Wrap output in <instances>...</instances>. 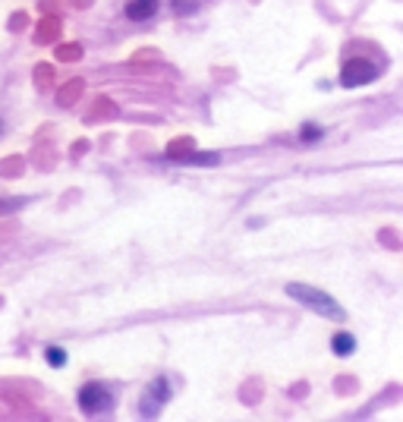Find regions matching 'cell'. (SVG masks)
I'll list each match as a JSON object with an SVG mask.
<instances>
[{"label":"cell","instance_id":"9","mask_svg":"<svg viewBox=\"0 0 403 422\" xmlns=\"http://www.w3.org/2000/svg\"><path fill=\"white\" fill-rule=\"evenodd\" d=\"M302 139H306V142H315V139H321V129L318 126H302Z\"/></svg>","mask_w":403,"mask_h":422},{"label":"cell","instance_id":"6","mask_svg":"<svg viewBox=\"0 0 403 422\" xmlns=\"http://www.w3.org/2000/svg\"><path fill=\"white\" fill-rule=\"evenodd\" d=\"M158 10V0H130L126 4V16L130 19H151Z\"/></svg>","mask_w":403,"mask_h":422},{"label":"cell","instance_id":"7","mask_svg":"<svg viewBox=\"0 0 403 422\" xmlns=\"http://www.w3.org/2000/svg\"><path fill=\"white\" fill-rule=\"evenodd\" d=\"M331 346H334V353H337V356H350V353L356 350V337L350 334V331H340V334H334Z\"/></svg>","mask_w":403,"mask_h":422},{"label":"cell","instance_id":"3","mask_svg":"<svg viewBox=\"0 0 403 422\" xmlns=\"http://www.w3.org/2000/svg\"><path fill=\"white\" fill-rule=\"evenodd\" d=\"M375 76H378V66L375 64H368V60H350V64L344 66V73H340V85L356 88V85L372 83Z\"/></svg>","mask_w":403,"mask_h":422},{"label":"cell","instance_id":"2","mask_svg":"<svg viewBox=\"0 0 403 422\" xmlns=\"http://www.w3.org/2000/svg\"><path fill=\"white\" fill-rule=\"evenodd\" d=\"M79 406H82L85 416H98V413H107L111 410V391L107 387H101L98 381H92V385H85L82 391H79Z\"/></svg>","mask_w":403,"mask_h":422},{"label":"cell","instance_id":"10","mask_svg":"<svg viewBox=\"0 0 403 422\" xmlns=\"http://www.w3.org/2000/svg\"><path fill=\"white\" fill-rule=\"evenodd\" d=\"M0 133H4V123H0Z\"/></svg>","mask_w":403,"mask_h":422},{"label":"cell","instance_id":"5","mask_svg":"<svg viewBox=\"0 0 403 422\" xmlns=\"http://www.w3.org/2000/svg\"><path fill=\"white\" fill-rule=\"evenodd\" d=\"M170 158H177L180 164H208V167L221 164V155H211V152H186V155L173 152Z\"/></svg>","mask_w":403,"mask_h":422},{"label":"cell","instance_id":"8","mask_svg":"<svg viewBox=\"0 0 403 422\" xmlns=\"http://www.w3.org/2000/svg\"><path fill=\"white\" fill-rule=\"evenodd\" d=\"M44 356H48V363L57 366V369H60V366H66V350H63V346H48Z\"/></svg>","mask_w":403,"mask_h":422},{"label":"cell","instance_id":"1","mask_svg":"<svg viewBox=\"0 0 403 422\" xmlns=\"http://www.w3.org/2000/svg\"><path fill=\"white\" fill-rule=\"evenodd\" d=\"M287 294L297 299V303L309 306L312 312L331 318V322H344V318H347L344 306H340L334 296H328L325 290H318V287H309V284H287Z\"/></svg>","mask_w":403,"mask_h":422},{"label":"cell","instance_id":"4","mask_svg":"<svg viewBox=\"0 0 403 422\" xmlns=\"http://www.w3.org/2000/svg\"><path fill=\"white\" fill-rule=\"evenodd\" d=\"M167 397H170V385H167V378H158L154 385L145 391V397H142V416L149 419V416H158L161 413V406L167 404Z\"/></svg>","mask_w":403,"mask_h":422}]
</instances>
